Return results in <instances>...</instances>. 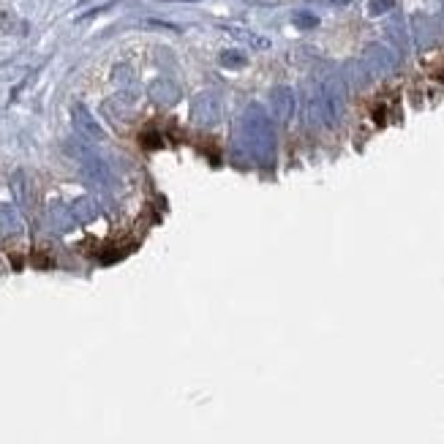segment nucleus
<instances>
[{
    "instance_id": "obj_1",
    "label": "nucleus",
    "mask_w": 444,
    "mask_h": 444,
    "mask_svg": "<svg viewBox=\"0 0 444 444\" xmlns=\"http://www.w3.org/2000/svg\"><path fill=\"white\" fill-rule=\"evenodd\" d=\"M387 8H393V0H371L368 3V11L376 17V14H385Z\"/></svg>"
}]
</instances>
